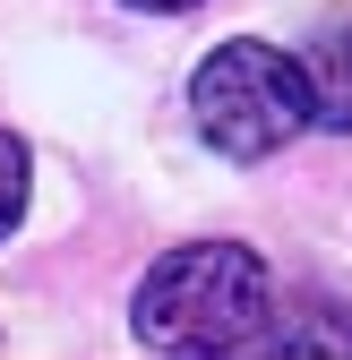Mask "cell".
Here are the masks:
<instances>
[{"mask_svg":"<svg viewBox=\"0 0 352 360\" xmlns=\"http://www.w3.org/2000/svg\"><path fill=\"white\" fill-rule=\"evenodd\" d=\"M267 318H275L267 257L241 240H189L155 257L129 300V335L146 352H249L267 343Z\"/></svg>","mask_w":352,"mask_h":360,"instance_id":"6da1fadb","label":"cell"},{"mask_svg":"<svg viewBox=\"0 0 352 360\" xmlns=\"http://www.w3.org/2000/svg\"><path fill=\"white\" fill-rule=\"evenodd\" d=\"M189 120L215 155L267 163L310 129V69L275 43H215L189 77Z\"/></svg>","mask_w":352,"mask_h":360,"instance_id":"7a4b0ae2","label":"cell"},{"mask_svg":"<svg viewBox=\"0 0 352 360\" xmlns=\"http://www.w3.org/2000/svg\"><path fill=\"white\" fill-rule=\"evenodd\" d=\"M301 69H310V129L352 138V26H327Z\"/></svg>","mask_w":352,"mask_h":360,"instance_id":"3957f363","label":"cell"},{"mask_svg":"<svg viewBox=\"0 0 352 360\" xmlns=\"http://www.w3.org/2000/svg\"><path fill=\"white\" fill-rule=\"evenodd\" d=\"M18 214H26V146L0 129V240L18 232Z\"/></svg>","mask_w":352,"mask_h":360,"instance_id":"277c9868","label":"cell"},{"mask_svg":"<svg viewBox=\"0 0 352 360\" xmlns=\"http://www.w3.org/2000/svg\"><path fill=\"white\" fill-rule=\"evenodd\" d=\"M120 9H146V18H181V9H198V0H120Z\"/></svg>","mask_w":352,"mask_h":360,"instance_id":"5b68a950","label":"cell"}]
</instances>
